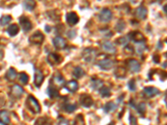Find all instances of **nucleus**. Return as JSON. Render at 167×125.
<instances>
[{"label": "nucleus", "mask_w": 167, "mask_h": 125, "mask_svg": "<svg viewBox=\"0 0 167 125\" xmlns=\"http://www.w3.org/2000/svg\"><path fill=\"white\" fill-rule=\"evenodd\" d=\"M160 93V90L155 87H145L143 89V95L145 99H150Z\"/></svg>", "instance_id": "1a4fd4ad"}, {"label": "nucleus", "mask_w": 167, "mask_h": 125, "mask_svg": "<svg viewBox=\"0 0 167 125\" xmlns=\"http://www.w3.org/2000/svg\"><path fill=\"white\" fill-rule=\"evenodd\" d=\"M97 66L100 67V69L108 71L114 67V62L109 58H104V59H101L97 62Z\"/></svg>", "instance_id": "0eeeda50"}, {"label": "nucleus", "mask_w": 167, "mask_h": 125, "mask_svg": "<svg viewBox=\"0 0 167 125\" xmlns=\"http://www.w3.org/2000/svg\"><path fill=\"white\" fill-rule=\"evenodd\" d=\"M164 9V12H165V14H166V5H165V8H164V9Z\"/></svg>", "instance_id": "de8ad7c7"}, {"label": "nucleus", "mask_w": 167, "mask_h": 125, "mask_svg": "<svg viewBox=\"0 0 167 125\" xmlns=\"http://www.w3.org/2000/svg\"><path fill=\"white\" fill-rule=\"evenodd\" d=\"M52 81H53L54 84L56 86H58V87H62L63 84H65V79H64V77L62 76V74L60 73H54L53 76V79H52Z\"/></svg>", "instance_id": "6ab92c4d"}, {"label": "nucleus", "mask_w": 167, "mask_h": 125, "mask_svg": "<svg viewBox=\"0 0 167 125\" xmlns=\"http://www.w3.org/2000/svg\"><path fill=\"white\" fill-rule=\"evenodd\" d=\"M77 105L74 104H66L64 106V109L66 113L68 114H72L74 111L76 110Z\"/></svg>", "instance_id": "7c9ffc66"}, {"label": "nucleus", "mask_w": 167, "mask_h": 125, "mask_svg": "<svg viewBox=\"0 0 167 125\" xmlns=\"http://www.w3.org/2000/svg\"><path fill=\"white\" fill-rule=\"evenodd\" d=\"M5 78L8 81L14 82L17 78V71L15 70L14 68H10L8 71H7Z\"/></svg>", "instance_id": "5701e85b"}, {"label": "nucleus", "mask_w": 167, "mask_h": 125, "mask_svg": "<svg viewBox=\"0 0 167 125\" xmlns=\"http://www.w3.org/2000/svg\"><path fill=\"white\" fill-rule=\"evenodd\" d=\"M53 44L57 49H64L67 47V43L65 38L62 37H55L53 39Z\"/></svg>", "instance_id": "4468645a"}, {"label": "nucleus", "mask_w": 167, "mask_h": 125, "mask_svg": "<svg viewBox=\"0 0 167 125\" xmlns=\"http://www.w3.org/2000/svg\"><path fill=\"white\" fill-rule=\"evenodd\" d=\"M113 17V14L112 12L109 9H104L102 11L100 12L99 18H100V20L103 23H107L112 19Z\"/></svg>", "instance_id": "f8f14e48"}, {"label": "nucleus", "mask_w": 167, "mask_h": 125, "mask_svg": "<svg viewBox=\"0 0 167 125\" xmlns=\"http://www.w3.org/2000/svg\"><path fill=\"white\" fill-rule=\"evenodd\" d=\"M79 20V16L74 12H70V13H68L66 14V22L70 26H74V25L77 24Z\"/></svg>", "instance_id": "dca6fc26"}, {"label": "nucleus", "mask_w": 167, "mask_h": 125, "mask_svg": "<svg viewBox=\"0 0 167 125\" xmlns=\"http://www.w3.org/2000/svg\"><path fill=\"white\" fill-rule=\"evenodd\" d=\"M126 69L123 67H119L117 68L115 71H114V75L116 76L119 79H124L126 76Z\"/></svg>", "instance_id": "c85d7f7f"}, {"label": "nucleus", "mask_w": 167, "mask_h": 125, "mask_svg": "<svg viewBox=\"0 0 167 125\" xmlns=\"http://www.w3.org/2000/svg\"><path fill=\"white\" fill-rule=\"evenodd\" d=\"M65 88H66V90L69 91L70 93H74L79 88V84L76 80H71V81L67 82L65 84Z\"/></svg>", "instance_id": "f3484780"}, {"label": "nucleus", "mask_w": 167, "mask_h": 125, "mask_svg": "<svg viewBox=\"0 0 167 125\" xmlns=\"http://www.w3.org/2000/svg\"><path fill=\"white\" fill-rule=\"evenodd\" d=\"M115 43L119 45H124V46H125L128 44V38H125V37H120V38H117L116 40H115Z\"/></svg>", "instance_id": "e433bc0d"}, {"label": "nucleus", "mask_w": 167, "mask_h": 125, "mask_svg": "<svg viewBox=\"0 0 167 125\" xmlns=\"http://www.w3.org/2000/svg\"><path fill=\"white\" fill-rule=\"evenodd\" d=\"M19 79H20V82L24 85L28 84L29 83V80H30V77L26 73L24 72H22V73H19Z\"/></svg>", "instance_id": "72a5a7b5"}, {"label": "nucleus", "mask_w": 167, "mask_h": 125, "mask_svg": "<svg viewBox=\"0 0 167 125\" xmlns=\"http://www.w3.org/2000/svg\"><path fill=\"white\" fill-rule=\"evenodd\" d=\"M10 123V114L7 110L0 111V123L9 124Z\"/></svg>", "instance_id": "aec40b11"}, {"label": "nucleus", "mask_w": 167, "mask_h": 125, "mask_svg": "<svg viewBox=\"0 0 167 125\" xmlns=\"http://www.w3.org/2000/svg\"><path fill=\"white\" fill-rule=\"evenodd\" d=\"M44 40V35L40 31H36L29 38V42H30V44H34V45H41Z\"/></svg>", "instance_id": "7ed1b4c3"}, {"label": "nucleus", "mask_w": 167, "mask_h": 125, "mask_svg": "<svg viewBox=\"0 0 167 125\" xmlns=\"http://www.w3.org/2000/svg\"><path fill=\"white\" fill-rule=\"evenodd\" d=\"M23 6L24 8L29 11H32L35 9L36 2L35 0H24L23 1Z\"/></svg>", "instance_id": "393cba45"}, {"label": "nucleus", "mask_w": 167, "mask_h": 125, "mask_svg": "<svg viewBox=\"0 0 167 125\" xmlns=\"http://www.w3.org/2000/svg\"><path fill=\"white\" fill-rule=\"evenodd\" d=\"M19 24L22 27L23 30L25 32H29L33 28V24L31 21L30 20V18L25 16H22L19 18Z\"/></svg>", "instance_id": "9d476101"}, {"label": "nucleus", "mask_w": 167, "mask_h": 125, "mask_svg": "<svg viewBox=\"0 0 167 125\" xmlns=\"http://www.w3.org/2000/svg\"><path fill=\"white\" fill-rule=\"evenodd\" d=\"M85 74V70L81 67H76L74 68L73 76L75 79H81L83 76Z\"/></svg>", "instance_id": "bb28decb"}, {"label": "nucleus", "mask_w": 167, "mask_h": 125, "mask_svg": "<svg viewBox=\"0 0 167 125\" xmlns=\"http://www.w3.org/2000/svg\"><path fill=\"white\" fill-rule=\"evenodd\" d=\"M135 17L137 18V19H140V20H145L147 17V14H148V11H147L146 8H145L143 6H141L137 9H135Z\"/></svg>", "instance_id": "ddd939ff"}, {"label": "nucleus", "mask_w": 167, "mask_h": 125, "mask_svg": "<svg viewBox=\"0 0 167 125\" xmlns=\"http://www.w3.org/2000/svg\"><path fill=\"white\" fill-rule=\"evenodd\" d=\"M75 35H76V33L74 30H72V31H70L69 33H68V36H69V38H74L75 37Z\"/></svg>", "instance_id": "37998d69"}, {"label": "nucleus", "mask_w": 167, "mask_h": 125, "mask_svg": "<svg viewBox=\"0 0 167 125\" xmlns=\"http://www.w3.org/2000/svg\"><path fill=\"white\" fill-rule=\"evenodd\" d=\"M48 121L46 119V118H44V117H41L39 118L38 120H36L35 123L36 124H43V123H47Z\"/></svg>", "instance_id": "ea45409f"}, {"label": "nucleus", "mask_w": 167, "mask_h": 125, "mask_svg": "<svg viewBox=\"0 0 167 125\" xmlns=\"http://www.w3.org/2000/svg\"><path fill=\"white\" fill-rule=\"evenodd\" d=\"M165 64H166V63H165V64H163V68H166V65H165Z\"/></svg>", "instance_id": "09e8293b"}, {"label": "nucleus", "mask_w": 167, "mask_h": 125, "mask_svg": "<svg viewBox=\"0 0 167 125\" xmlns=\"http://www.w3.org/2000/svg\"><path fill=\"white\" fill-rule=\"evenodd\" d=\"M126 65L132 73H138L141 69V66L140 63L134 58H129L126 61Z\"/></svg>", "instance_id": "6e6552de"}, {"label": "nucleus", "mask_w": 167, "mask_h": 125, "mask_svg": "<svg viewBox=\"0 0 167 125\" xmlns=\"http://www.w3.org/2000/svg\"><path fill=\"white\" fill-rule=\"evenodd\" d=\"M45 31L47 33H50V31H51V28H50L49 25H46V26H45Z\"/></svg>", "instance_id": "a18cd8bd"}, {"label": "nucleus", "mask_w": 167, "mask_h": 125, "mask_svg": "<svg viewBox=\"0 0 167 125\" xmlns=\"http://www.w3.org/2000/svg\"><path fill=\"white\" fill-rule=\"evenodd\" d=\"M26 106L29 108V110L32 112L33 114H37L40 113L41 111V106L37 99L33 96V95H29L26 99Z\"/></svg>", "instance_id": "f257e3e1"}, {"label": "nucleus", "mask_w": 167, "mask_h": 125, "mask_svg": "<svg viewBox=\"0 0 167 125\" xmlns=\"http://www.w3.org/2000/svg\"><path fill=\"white\" fill-rule=\"evenodd\" d=\"M128 87H129V90L132 91V92H134L136 89V83H135V79H130L128 83Z\"/></svg>", "instance_id": "4c0bfd02"}, {"label": "nucleus", "mask_w": 167, "mask_h": 125, "mask_svg": "<svg viewBox=\"0 0 167 125\" xmlns=\"http://www.w3.org/2000/svg\"><path fill=\"white\" fill-rule=\"evenodd\" d=\"M104 85V82L101 79H91V88L94 90H100V88Z\"/></svg>", "instance_id": "a878e982"}, {"label": "nucleus", "mask_w": 167, "mask_h": 125, "mask_svg": "<svg viewBox=\"0 0 167 125\" xmlns=\"http://www.w3.org/2000/svg\"><path fill=\"white\" fill-rule=\"evenodd\" d=\"M11 20H12V17L10 15H4L0 18V24L3 26H5L7 24H9Z\"/></svg>", "instance_id": "473e14b6"}, {"label": "nucleus", "mask_w": 167, "mask_h": 125, "mask_svg": "<svg viewBox=\"0 0 167 125\" xmlns=\"http://www.w3.org/2000/svg\"><path fill=\"white\" fill-rule=\"evenodd\" d=\"M24 90L23 88L19 86L18 84H14V86H12L11 89H10V93H9V95L12 97L13 99H20L22 95L24 94Z\"/></svg>", "instance_id": "423d86ee"}, {"label": "nucleus", "mask_w": 167, "mask_h": 125, "mask_svg": "<svg viewBox=\"0 0 167 125\" xmlns=\"http://www.w3.org/2000/svg\"><path fill=\"white\" fill-rule=\"evenodd\" d=\"M128 37H129V39H130L133 42H135V44L136 43H140V42H144V41L145 40V36L141 32H139V31H132V32L129 33H128Z\"/></svg>", "instance_id": "9b49d317"}, {"label": "nucleus", "mask_w": 167, "mask_h": 125, "mask_svg": "<svg viewBox=\"0 0 167 125\" xmlns=\"http://www.w3.org/2000/svg\"><path fill=\"white\" fill-rule=\"evenodd\" d=\"M102 49L106 52L109 53L114 54L116 52V48L114 46V44H113L110 41H105L102 44Z\"/></svg>", "instance_id": "a211bd4d"}, {"label": "nucleus", "mask_w": 167, "mask_h": 125, "mask_svg": "<svg viewBox=\"0 0 167 125\" xmlns=\"http://www.w3.org/2000/svg\"><path fill=\"white\" fill-rule=\"evenodd\" d=\"M118 108V105L115 104L114 102H108L106 103L105 106L103 107V110L106 114H109L110 112H114V110H116Z\"/></svg>", "instance_id": "4be33fe9"}, {"label": "nucleus", "mask_w": 167, "mask_h": 125, "mask_svg": "<svg viewBox=\"0 0 167 125\" xmlns=\"http://www.w3.org/2000/svg\"><path fill=\"white\" fill-rule=\"evenodd\" d=\"M48 63L54 66V65H59V64H61L63 61V57L61 55H59V53H50V54L47 57Z\"/></svg>", "instance_id": "20e7f679"}, {"label": "nucleus", "mask_w": 167, "mask_h": 125, "mask_svg": "<svg viewBox=\"0 0 167 125\" xmlns=\"http://www.w3.org/2000/svg\"><path fill=\"white\" fill-rule=\"evenodd\" d=\"M47 93L50 99H56V98H59V92L57 89V88L54 85H50V87L47 88Z\"/></svg>", "instance_id": "412c9836"}, {"label": "nucleus", "mask_w": 167, "mask_h": 125, "mask_svg": "<svg viewBox=\"0 0 167 125\" xmlns=\"http://www.w3.org/2000/svg\"><path fill=\"white\" fill-rule=\"evenodd\" d=\"M153 61L155 64H159L160 63V60H161V58H160V56L158 54H155V55L153 56Z\"/></svg>", "instance_id": "79ce46f5"}, {"label": "nucleus", "mask_w": 167, "mask_h": 125, "mask_svg": "<svg viewBox=\"0 0 167 125\" xmlns=\"http://www.w3.org/2000/svg\"><path fill=\"white\" fill-rule=\"evenodd\" d=\"M125 29V23L123 20H120L115 26V29L118 33H121Z\"/></svg>", "instance_id": "f704fd0d"}, {"label": "nucleus", "mask_w": 167, "mask_h": 125, "mask_svg": "<svg viewBox=\"0 0 167 125\" xmlns=\"http://www.w3.org/2000/svg\"><path fill=\"white\" fill-rule=\"evenodd\" d=\"M129 123H130V124H136V123H137V119H136V118H135L132 114H129Z\"/></svg>", "instance_id": "a19ab883"}, {"label": "nucleus", "mask_w": 167, "mask_h": 125, "mask_svg": "<svg viewBox=\"0 0 167 125\" xmlns=\"http://www.w3.org/2000/svg\"><path fill=\"white\" fill-rule=\"evenodd\" d=\"M124 52L126 54H133L134 53V49L132 48V47L129 46V45H125V49H124Z\"/></svg>", "instance_id": "58836bf2"}, {"label": "nucleus", "mask_w": 167, "mask_h": 125, "mask_svg": "<svg viewBox=\"0 0 167 125\" xmlns=\"http://www.w3.org/2000/svg\"><path fill=\"white\" fill-rule=\"evenodd\" d=\"M7 32H8L10 37H14L19 32V27L17 24H15V23L11 24L10 26H9L8 29H7Z\"/></svg>", "instance_id": "b1692460"}, {"label": "nucleus", "mask_w": 167, "mask_h": 125, "mask_svg": "<svg viewBox=\"0 0 167 125\" xmlns=\"http://www.w3.org/2000/svg\"><path fill=\"white\" fill-rule=\"evenodd\" d=\"M100 95L103 97V98H109V97L111 95V92H110V88L107 86H104L103 85L102 87L100 88Z\"/></svg>", "instance_id": "c756f323"}, {"label": "nucleus", "mask_w": 167, "mask_h": 125, "mask_svg": "<svg viewBox=\"0 0 167 125\" xmlns=\"http://www.w3.org/2000/svg\"><path fill=\"white\" fill-rule=\"evenodd\" d=\"M74 124H85V119L82 114H79L75 117V119L73 123Z\"/></svg>", "instance_id": "c9c22d12"}, {"label": "nucleus", "mask_w": 167, "mask_h": 125, "mask_svg": "<svg viewBox=\"0 0 167 125\" xmlns=\"http://www.w3.org/2000/svg\"><path fill=\"white\" fill-rule=\"evenodd\" d=\"M135 108L137 109L138 113L141 115H144L145 111H146V106H145V103H140L137 106H135Z\"/></svg>", "instance_id": "2f4dec72"}, {"label": "nucleus", "mask_w": 167, "mask_h": 125, "mask_svg": "<svg viewBox=\"0 0 167 125\" xmlns=\"http://www.w3.org/2000/svg\"><path fill=\"white\" fill-rule=\"evenodd\" d=\"M44 81V73H42L39 69L35 70V73H34V83L35 85L36 88L41 87L43 82Z\"/></svg>", "instance_id": "2eb2a0df"}, {"label": "nucleus", "mask_w": 167, "mask_h": 125, "mask_svg": "<svg viewBox=\"0 0 167 125\" xmlns=\"http://www.w3.org/2000/svg\"><path fill=\"white\" fill-rule=\"evenodd\" d=\"M129 105H130L131 107H133V108H135V103H134V100H130V101H129Z\"/></svg>", "instance_id": "49530a36"}, {"label": "nucleus", "mask_w": 167, "mask_h": 125, "mask_svg": "<svg viewBox=\"0 0 167 125\" xmlns=\"http://www.w3.org/2000/svg\"><path fill=\"white\" fill-rule=\"evenodd\" d=\"M97 55V50L94 48H86L85 49L83 50L82 56L83 59L85 62H88V63H91L95 59Z\"/></svg>", "instance_id": "f03ea898"}, {"label": "nucleus", "mask_w": 167, "mask_h": 125, "mask_svg": "<svg viewBox=\"0 0 167 125\" xmlns=\"http://www.w3.org/2000/svg\"><path fill=\"white\" fill-rule=\"evenodd\" d=\"M146 49H147L146 44H145L144 42L136 43V44H135V51H136V53H137L138 54L143 53Z\"/></svg>", "instance_id": "cd10ccee"}, {"label": "nucleus", "mask_w": 167, "mask_h": 125, "mask_svg": "<svg viewBox=\"0 0 167 125\" xmlns=\"http://www.w3.org/2000/svg\"><path fill=\"white\" fill-rule=\"evenodd\" d=\"M79 103L85 108H90L94 104V100L89 94L83 93L79 97Z\"/></svg>", "instance_id": "39448f33"}, {"label": "nucleus", "mask_w": 167, "mask_h": 125, "mask_svg": "<svg viewBox=\"0 0 167 125\" xmlns=\"http://www.w3.org/2000/svg\"><path fill=\"white\" fill-rule=\"evenodd\" d=\"M59 119H61V121H59V124H62V123H65V124H68L69 123V121L65 119H62V117H59Z\"/></svg>", "instance_id": "c03bdc74"}, {"label": "nucleus", "mask_w": 167, "mask_h": 125, "mask_svg": "<svg viewBox=\"0 0 167 125\" xmlns=\"http://www.w3.org/2000/svg\"><path fill=\"white\" fill-rule=\"evenodd\" d=\"M157 1H159V2H161V1H162V0H157Z\"/></svg>", "instance_id": "8fccbe9b"}]
</instances>
